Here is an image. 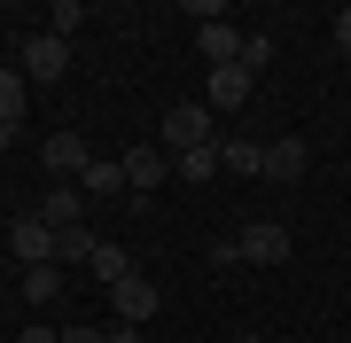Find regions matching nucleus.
<instances>
[{
	"mask_svg": "<svg viewBox=\"0 0 351 343\" xmlns=\"http://www.w3.org/2000/svg\"><path fill=\"white\" fill-rule=\"evenodd\" d=\"M265 55H274V39H258V31L242 39V71H265Z\"/></svg>",
	"mask_w": 351,
	"mask_h": 343,
	"instance_id": "obj_20",
	"label": "nucleus"
},
{
	"mask_svg": "<svg viewBox=\"0 0 351 343\" xmlns=\"http://www.w3.org/2000/svg\"><path fill=\"white\" fill-rule=\"evenodd\" d=\"M336 47H343V55H351V8H343V16H336Z\"/></svg>",
	"mask_w": 351,
	"mask_h": 343,
	"instance_id": "obj_23",
	"label": "nucleus"
},
{
	"mask_svg": "<svg viewBox=\"0 0 351 343\" xmlns=\"http://www.w3.org/2000/svg\"><path fill=\"white\" fill-rule=\"evenodd\" d=\"M110 305H117V320H125V328H141V320H156L164 312V289H156V281H117V289H110Z\"/></svg>",
	"mask_w": 351,
	"mask_h": 343,
	"instance_id": "obj_6",
	"label": "nucleus"
},
{
	"mask_svg": "<svg viewBox=\"0 0 351 343\" xmlns=\"http://www.w3.org/2000/svg\"><path fill=\"white\" fill-rule=\"evenodd\" d=\"M94 273H101V289L133 281V257H125V242H94Z\"/></svg>",
	"mask_w": 351,
	"mask_h": 343,
	"instance_id": "obj_14",
	"label": "nucleus"
},
{
	"mask_svg": "<svg viewBox=\"0 0 351 343\" xmlns=\"http://www.w3.org/2000/svg\"><path fill=\"white\" fill-rule=\"evenodd\" d=\"M281 257H289V227H274V218H258L234 242H219V266H281Z\"/></svg>",
	"mask_w": 351,
	"mask_h": 343,
	"instance_id": "obj_1",
	"label": "nucleus"
},
{
	"mask_svg": "<svg viewBox=\"0 0 351 343\" xmlns=\"http://www.w3.org/2000/svg\"><path fill=\"white\" fill-rule=\"evenodd\" d=\"M195 39H203V55H211V71H219V63H242V39L250 31H234V16H226V24H203Z\"/></svg>",
	"mask_w": 351,
	"mask_h": 343,
	"instance_id": "obj_10",
	"label": "nucleus"
},
{
	"mask_svg": "<svg viewBox=\"0 0 351 343\" xmlns=\"http://www.w3.org/2000/svg\"><path fill=\"white\" fill-rule=\"evenodd\" d=\"M117 164H125V188H141V195H149L156 179H164V156H156V149H125Z\"/></svg>",
	"mask_w": 351,
	"mask_h": 343,
	"instance_id": "obj_13",
	"label": "nucleus"
},
{
	"mask_svg": "<svg viewBox=\"0 0 351 343\" xmlns=\"http://www.w3.org/2000/svg\"><path fill=\"white\" fill-rule=\"evenodd\" d=\"M63 71H71V39H55V31H32V39H24V78L55 86Z\"/></svg>",
	"mask_w": 351,
	"mask_h": 343,
	"instance_id": "obj_4",
	"label": "nucleus"
},
{
	"mask_svg": "<svg viewBox=\"0 0 351 343\" xmlns=\"http://www.w3.org/2000/svg\"><path fill=\"white\" fill-rule=\"evenodd\" d=\"M39 218H47L55 234L86 227V188H47V195H39Z\"/></svg>",
	"mask_w": 351,
	"mask_h": 343,
	"instance_id": "obj_7",
	"label": "nucleus"
},
{
	"mask_svg": "<svg viewBox=\"0 0 351 343\" xmlns=\"http://www.w3.org/2000/svg\"><path fill=\"white\" fill-rule=\"evenodd\" d=\"M101 343H141V328H125V320H117V328H101Z\"/></svg>",
	"mask_w": 351,
	"mask_h": 343,
	"instance_id": "obj_21",
	"label": "nucleus"
},
{
	"mask_svg": "<svg viewBox=\"0 0 351 343\" xmlns=\"http://www.w3.org/2000/svg\"><path fill=\"white\" fill-rule=\"evenodd\" d=\"M78 24H86V8H78V0H55V8H47V31H55V39H71Z\"/></svg>",
	"mask_w": 351,
	"mask_h": 343,
	"instance_id": "obj_17",
	"label": "nucleus"
},
{
	"mask_svg": "<svg viewBox=\"0 0 351 343\" xmlns=\"http://www.w3.org/2000/svg\"><path fill=\"white\" fill-rule=\"evenodd\" d=\"M24 296H32V305L63 296V273H55V266H24Z\"/></svg>",
	"mask_w": 351,
	"mask_h": 343,
	"instance_id": "obj_15",
	"label": "nucleus"
},
{
	"mask_svg": "<svg viewBox=\"0 0 351 343\" xmlns=\"http://www.w3.org/2000/svg\"><path fill=\"white\" fill-rule=\"evenodd\" d=\"M219 164L234 179H265V140H219Z\"/></svg>",
	"mask_w": 351,
	"mask_h": 343,
	"instance_id": "obj_11",
	"label": "nucleus"
},
{
	"mask_svg": "<svg viewBox=\"0 0 351 343\" xmlns=\"http://www.w3.org/2000/svg\"><path fill=\"white\" fill-rule=\"evenodd\" d=\"M39 156H47V172H63V179H78V172L94 164V156H86V140H78V133H47V140H39Z\"/></svg>",
	"mask_w": 351,
	"mask_h": 343,
	"instance_id": "obj_8",
	"label": "nucleus"
},
{
	"mask_svg": "<svg viewBox=\"0 0 351 343\" xmlns=\"http://www.w3.org/2000/svg\"><path fill=\"white\" fill-rule=\"evenodd\" d=\"M55 257H71V266H94V234H86V227H71L63 242H55Z\"/></svg>",
	"mask_w": 351,
	"mask_h": 343,
	"instance_id": "obj_18",
	"label": "nucleus"
},
{
	"mask_svg": "<svg viewBox=\"0 0 351 343\" xmlns=\"http://www.w3.org/2000/svg\"><path fill=\"white\" fill-rule=\"evenodd\" d=\"M250 78H258V71H242V63H219L211 78H203V110H211V117H219V110H242V102H250Z\"/></svg>",
	"mask_w": 351,
	"mask_h": 343,
	"instance_id": "obj_5",
	"label": "nucleus"
},
{
	"mask_svg": "<svg viewBox=\"0 0 351 343\" xmlns=\"http://www.w3.org/2000/svg\"><path fill=\"white\" fill-rule=\"evenodd\" d=\"M63 343H101V328H63Z\"/></svg>",
	"mask_w": 351,
	"mask_h": 343,
	"instance_id": "obj_24",
	"label": "nucleus"
},
{
	"mask_svg": "<svg viewBox=\"0 0 351 343\" xmlns=\"http://www.w3.org/2000/svg\"><path fill=\"white\" fill-rule=\"evenodd\" d=\"M234 343H274V335H234Z\"/></svg>",
	"mask_w": 351,
	"mask_h": 343,
	"instance_id": "obj_26",
	"label": "nucleus"
},
{
	"mask_svg": "<svg viewBox=\"0 0 351 343\" xmlns=\"http://www.w3.org/2000/svg\"><path fill=\"white\" fill-rule=\"evenodd\" d=\"M8 242H16V257H24V266H63V257H55V242H63V234H55L39 211H24V218H16V227H8Z\"/></svg>",
	"mask_w": 351,
	"mask_h": 343,
	"instance_id": "obj_2",
	"label": "nucleus"
},
{
	"mask_svg": "<svg viewBox=\"0 0 351 343\" xmlns=\"http://www.w3.org/2000/svg\"><path fill=\"white\" fill-rule=\"evenodd\" d=\"M164 140H172L180 156L211 149V110H203V102H172V110H164Z\"/></svg>",
	"mask_w": 351,
	"mask_h": 343,
	"instance_id": "obj_3",
	"label": "nucleus"
},
{
	"mask_svg": "<svg viewBox=\"0 0 351 343\" xmlns=\"http://www.w3.org/2000/svg\"><path fill=\"white\" fill-rule=\"evenodd\" d=\"M16 343H63V335H55V328H24V335H16Z\"/></svg>",
	"mask_w": 351,
	"mask_h": 343,
	"instance_id": "obj_22",
	"label": "nucleus"
},
{
	"mask_svg": "<svg viewBox=\"0 0 351 343\" xmlns=\"http://www.w3.org/2000/svg\"><path fill=\"white\" fill-rule=\"evenodd\" d=\"M304 164H313V149H304L297 133H289V140H265V179H297Z\"/></svg>",
	"mask_w": 351,
	"mask_h": 343,
	"instance_id": "obj_9",
	"label": "nucleus"
},
{
	"mask_svg": "<svg viewBox=\"0 0 351 343\" xmlns=\"http://www.w3.org/2000/svg\"><path fill=\"white\" fill-rule=\"evenodd\" d=\"M219 172V140H211V149H188V156H180V179H211Z\"/></svg>",
	"mask_w": 351,
	"mask_h": 343,
	"instance_id": "obj_19",
	"label": "nucleus"
},
{
	"mask_svg": "<svg viewBox=\"0 0 351 343\" xmlns=\"http://www.w3.org/2000/svg\"><path fill=\"white\" fill-rule=\"evenodd\" d=\"M8 140H16V125H0V149H8Z\"/></svg>",
	"mask_w": 351,
	"mask_h": 343,
	"instance_id": "obj_25",
	"label": "nucleus"
},
{
	"mask_svg": "<svg viewBox=\"0 0 351 343\" xmlns=\"http://www.w3.org/2000/svg\"><path fill=\"white\" fill-rule=\"evenodd\" d=\"M78 188H86L94 203H110V195H125V164H110V156H94V164L78 172Z\"/></svg>",
	"mask_w": 351,
	"mask_h": 343,
	"instance_id": "obj_12",
	"label": "nucleus"
},
{
	"mask_svg": "<svg viewBox=\"0 0 351 343\" xmlns=\"http://www.w3.org/2000/svg\"><path fill=\"white\" fill-rule=\"evenodd\" d=\"M24 117V71H0V125Z\"/></svg>",
	"mask_w": 351,
	"mask_h": 343,
	"instance_id": "obj_16",
	"label": "nucleus"
}]
</instances>
